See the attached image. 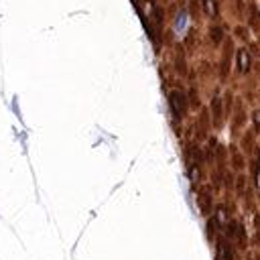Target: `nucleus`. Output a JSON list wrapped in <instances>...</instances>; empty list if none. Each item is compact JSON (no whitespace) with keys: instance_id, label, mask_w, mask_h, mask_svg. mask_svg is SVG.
Wrapping results in <instances>:
<instances>
[{"instance_id":"6","label":"nucleus","mask_w":260,"mask_h":260,"mask_svg":"<svg viewBox=\"0 0 260 260\" xmlns=\"http://www.w3.org/2000/svg\"><path fill=\"white\" fill-rule=\"evenodd\" d=\"M256 124H260V114H256Z\"/></svg>"},{"instance_id":"3","label":"nucleus","mask_w":260,"mask_h":260,"mask_svg":"<svg viewBox=\"0 0 260 260\" xmlns=\"http://www.w3.org/2000/svg\"><path fill=\"white\" fill-rule=\"evenodd\" d=\"M201 4H203V12H205L207 16H215V14H217V4H215V0H201Z\"/></svg>"},{"instance_id":"4","label":"nucleus","mask_w":260,"mask_h":260,"mask_svg":"<svg viewBox=\"0 0 260 260\" xmlns=\"http://www.w3.org/2000/svg\"><path fill=\"white\" fill-rule=\"evenodd\" d=\"M211 39H213V43H219L221 41V28L219 26H213L211 28Z\"/></svg>"},{"instance_id":"1","label":"nucleus","mask_w":260,"mask_h":260,"mask_svg":"<svg viewBox=\"0 0 260 260\" xmlns=\"http://www.w3.org/2000/svg\"><path fill=\"white\" fill-rule=\"evenodd\" d=\"M169 100H171V108H173V112H175L177 116H183V114H185V110H187L185 95H183L181 91H173Z\"/></svg>"},{"instance_id":"5","label":"nucleus","mask_w":260,"mask_h":260,"mask_svg":"<svg viewBox=\"0 0 260 260\" xmlns=\"http://www.w3.org/2000/svg\"><path fill=\"white\" fill-rule=\"evenodd\" d=\"M213 110H215V120L219 118V100L215 98V102H213Z\"/></svg>"},{"instance_id":"2","label":"nucleus","mask_w":260,"mask_h":260,"mask_svg":"<svg viewBox=\"0 0 260 260\" xmlns=\"http://www.w3.org/2000/svg\"><path fill=\"white\" fill-rule=\"evenodd\" d=\"M236 65H238V71H242V73H246V71L250 69V55H248L246 49H240V51H238V55H236Z\"/></svg>"}]
</instances>
